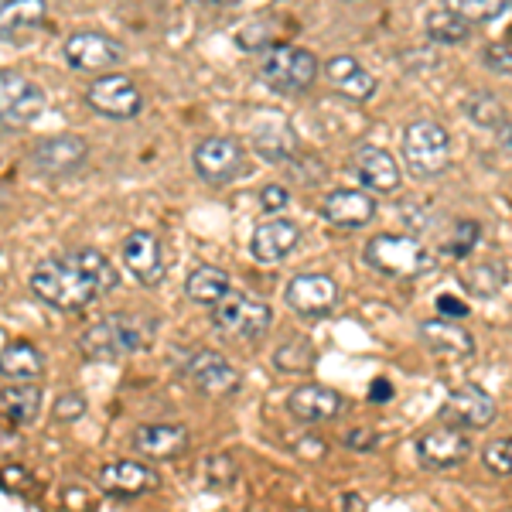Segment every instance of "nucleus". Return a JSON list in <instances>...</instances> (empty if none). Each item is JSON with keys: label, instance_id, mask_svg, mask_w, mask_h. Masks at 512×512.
I'll use <instances>...</instances> for the list:
<instances>
[{"label": "nucleus", "instance_id": "9b49d317", "mask_svg": "<svg viewBox=\"0 0 512 512\" xmlns=\"http://www.w3.org/2000/svg\"><path fill=\"white\" fill-rule=\"evenodd\" d=\"M89 158V144L79 134H59L35 144L31 151V164L41 178H69L86 164Z\"/></svg>", "mask_w": 512, "mask_h": 512}, {"label": "nucleus", "instance_id": "58836bf2", "mask_svg": "<svg viewBox=\"0 0 512 512\" xmlns=\"http://www.w3.org/2000/svg\"><path fill=\"white\" fill-rule=\"evenodd\" d=\"M485 65H489L492 72H499V76H506V72H512V45H506V41H495V45L485 48Z\"/></svg>", "mask_w": 512, "mask_h": 512}, {"label": "nucleus", "instance_id": "ddd939ff", "mask_svg": "<svg viewBox=\"0 0 512 512\" xmlns=\"http://www.w3.org/2000/svg\"><path fill=\"white\" fill-rule=\"evenodd\" d=\"M65 62L76 72H110L123 62V48L103 31H76L65 41Z\"/></svg>", "mask_w": 512, "mask_h": 512}, {"label": "nucleus", "instance_id": "20e7f679", "mask_svg": "<svg viewBox=\"0 0 512 512\" xmlns=\"http://www.w3.org/2000/svg\"><path fill=\"white\" fill-rule=\"evenodd\" d=\"M366 263L376 270V274H386V277H396V280H410V277H420L427 267H431V253L427 246L420 243L417 236H403V233H383V236H373L366 243Z\"/></svg>", "mask_w": 512, "mask_h": 512}, {"label": "nucleus", "instance_id": "a211bd4d", "mask_svg": "<svg viewBox=\"0 0 512 512\" xmlns=\"http://www.w3.org/2000/svg\"><path fill=\"white\" fill-rule=\"evenodd\" d=\"M352 175L366 192L376 195H390L400 188V164H396L390 151H383L376 144H366L352 154Z\"/></svg>", "mask_w": 512, "mask_h": 512}, {"label": "nucleus", "instance_id": "393cba45", "mask_svg": "<svg viewBox=\"0 0 512 512\" xmlns=\"http://www.w3.org/2000/svg\"><path fill=\"white\" fill-rule=\"evenodd\" d=\"M48 18V0H7L0 7V38L18 41L38 31Z\"/></svg>", "mask_w": 512, "mask_h": 512}, {"label": "nucleus", "instance_id": "c03bdc74", "mask_svg": "<svg viewBox=\"0 0 512 512\" xmlns=\"http://www.w3.org/2000/svg\"><path fill=\"white\" fill-rule=\"evenodd\" d=\"M369 396H373V403H386L393 396V386L386 383V379H379V383H373V390H369Z\"/></svg>", "mask_w": 512, "mask_h": 512}, {"label": "nucleus", "instance_id": "2f4dec72", "mask_svg": "<svg viewBox=\"0 0 512 512\" xmlns=\"http://www.w3.org/2000/svg\"><path fill=\"white\" fill-rule=\"evenodd\" d=\"M444 7H451L468 24H492L495 18H502L509 11L512 0H444Z\"/></svg>", "mask_w": 512, "mask_h": 512}, {"label": "nucleus", "instance_id": "4be33fe9", "mask_svg": "<svg viewBox=\"0 0 512 512\" xmlns=\"http://www.w3.org/2000/svg\"><path fill=\"white\" fill-rule=\"evenodd\" d=\"M301 243V229L291 219H267L253 229L250 236V253L260 263H280L284 256H291Z\"/></svg>", "mask_w": 512, "mask_h": 512}, {"label": "nucleus", "instance_id": "4c0bfd02", "mask_svg": "<svg viewBox=\"0 0 512 512\" xmlns=\"http://www.w3.org/2000/svg\"><path fill=\"white\" fill-rule=\"evenodd\" d=\"M205 472H209V485H219V489H229V485L236 482V465H233L229 454H216V458H209Z\"/></svg>", "mask_w": 512, "mask_h": 512}, {"label": "nucleus", "instance_id": "79ce46f5", "mask_svg": "<svg viewBox=\"0 0 512 512\" xmlns=\"http://www.w3.org/2000/svg\"><path fill=\"white\" fill-rule=\"evenodd\" d=\"M287 202H291V192L287 188H280V185H267L260 192V205L267 212H280V209H287Z\"/></svg>", "mask_w": 512, "mask_h": 512}, {"label": "nucleus", "instance_id": "cd10ccee", "mask_svg": "<svg viewBox=\"0 0 512 512\" xmlns=\"http://www.w3.org/2000/svg\"><path fill=\"white\" fill-rule=\"evenodd\" d=\"M0 414L7 417V424L28 427L31 420L41 414V390L35 383H11L0 390Z\"/></svg>", "mask_w": 512, "mask_h": 512}, {"label": "nucleus", "instance_id": "37998d69", "mask_svg": "<svg viewBox=\"0 0 512 512\" xmlns=\"http://www.w3.org/2000/svg\"><path fill=\"white\" fill-rule=\"evenodd\" d=\"M437 308L444 311V315H451V318H458V315H465V304L461 301H454V297H441V301H437Z\"/></svg>", "mask_w": 512, "mask_h": 512}, {"label": "nucleus", "instance_id": "f03ea898", "mask_svg": "<svg viewBox=\"0 0 512 512\" xmlns=\"http://www.w3.org/2000/svg\"><path fill=\"white\" fill-rule=\"evenodd\" d=\"M31 291L41 297L45 304L59 311H82L86 304H93L99 291L82 270V263L72 256H52V260H41L31 274Z\"/></svg>", "mask_w": 512, "mask_h": 512}, {"label": "nucleus", "instance_id": "49530a36", "mask_svg": "<svg viewBox=\"0 0 512 512\" xmlns=\"http://www.w3.org/2000/svg\"><path fill=\"white\" fill-rule=\"evenodd\" d=\"M198 4H209V7H229V4H239V0H198Z\"/></svg>", "mask_w": 512, "mask_h": 512}, {"label": "nucleus", "instance_id": "7c9ffc66", "mask_svg": "<svg viewBox=\"0 0 512 512\" xmlns=\"http://www.w3.org/2000/svg\"><path fill=\"white\" fill-rule=\"evenodd\" d=\"M315 345L304 342V338H291V342L277 345L274 352V366L277 373H311L315 369Z\"/></svg>", "mask_w": 512, "mask_h": 512}, {"label": "nucleus", "instance_id": "0eeeda50", "mask_svg": "<svg viewBox=\"0 0 512 512\" xmlns=\"http://www.w3.org/2000/svg\"><path fill=\"white\" fill-rule=\"evenodd\" d=\"M195 171L202 181H209V185H233L239 175H246V147L239 144L236 137H205L198 140L195 154Z\"/></svg>", "mask_w": 512, "mask_h": 512}, {"label": "nucleus", "instance_id": "6e6552de", "mask_svg": "<svg viewBox=\"0 0 512 512\" xmlns=\"http://www.w3.org/2000/svg\"><path fill=\"white\" fill-rule=\"evenodd\" d=\"M45 110V89L14 69H0V123L24 127Z\"/></svg>", "mask_w": 512, "mask_h": 512}, {"label": "nucleus", "instance_id": "a19ab883", "mask_svg": "<svg viewBox=\"0 0 512 512\" xmlns=\"http://www.w3.org/2000/svg\"><path fill=\"white\" fill-rule=\"evenodd\" d=\"M345 444L349 448H355V451H376V444H379V434L373 431V427H355V431H349L345 434Z\"/></svg>", "mask_w": 512, "mask_h": 512}, {"label": "nucleus", "instance_id": "f3484780", "mask_svg": "<svg viewBox=\"0 0 512 512\" xmlns=\"http://www.w3.org/2000/svg\"><path fill=\"white\" fill-rule=\"evenodd\" d=\"M123 263L144 287H158L164 280V243L158 233L134 229L123 239Z\"/></svg>", "mask_w": 512, "mask_h": 512}, {"label": "nucleus", "instance_id": "c85d7f7f", "mask_svg": "<svg viewBox=\"0 0 512 512\" xmlns=\"http://www.w3.org/2000/svg\"><path fill=\"white\" fill-rule=\"evenodd\" d=\"M233 291V284H229V274L219 267H212V263H205V267H195L192 274L185 280V294L192 297L195 304H219L222 297Z\"/></svg>", "mask_w": 512, "mask_h": 512}, {"label": "nucleus", "instance_id": "a18cd8bd", "mask_svg": "<svg viewBox=\"0 0 512 512\" xmlns=\"http://www.w3.org/2000/svg\"><path fill=\"white\" fill-rule=\"evenodd\" d=\"M499 147L512 158V123H502L499 127Z\"/></svg>", "mask_w": 512, "mask_h": 512}, {"label": "nucleus", "instance_id": "a878e982", "mask_svg": "<svg viewBox=\"0 0 512 512\" xmlns=\"http://www.w3.org/2000/svg\"><path fill=\"white\" fill-rule=\"evenodd\" d=\"M253 151L270 164H284L297 158V134L284 120L263 123L253 130Z\"/></svg>", "mask_w": 512, "mask_h": 512}, {"label": "nucleus", "instance_id": "4468645a", "mask_svg": "<svg viewBox=\"0 0 512 512\" xmlns=\"http://www.w3.org/2000/svg\"><path fill=\"white\" fill-rule=\"evenodd\" d=\"M441 420L451 427H461V431H482L495 420V400L489 390L482 386L468 383V386H458V390L448 393L441 407Z\"/></svg>", "mask_w": 512, "mask_h": 512}, {"label": "nucleus", "instance_id": "72a5a7b5", "mask_svg": "<svg viewBox=\"0 0 512 512\" xmlns=\"http://www.w3.org/2000/svg\"><path fill=\"white\" fill-rule=\"evenodd\" d=\"M465 113H468V120H472L475 127L499 130L502 123H506V110H502V103L492 93H472L465 99Z\"/></svg>", "mask_w": 512, "mask_h": 512}, {"label": "nucleus", "instance_id": "c9c22d12", "mask_svg": "<svg viewBox=\"0 0 512 512\" xmlns=\"http://www.w3.org/2000/svg\"><path fill=\"white\" fill-rule=\"evenodd\" d=\"M485 468H492L495 475H512V437H499L482 451Z\"/></svg>", "mask_w": 512, "mask_h": 512}, {"label": "nucleus", "instance_id": "412c9836", "mask_svg": "<svg viewBox=\"0 0 512 512\" xmlns=\"http://www.w3.org/2000/svg\"><path fill=\"white\" fill-rule=\"evenodd\" d=\"M158 485V475L144 465V461H110L99 468V489L117 495V499H137V495L151 492Z\"/></svg>", "mask_w": 512, "mask_h": 512}, {"label": "nucleus", "instance_id": "ea45409f", "mask_svg": "<svg viewBox=\"0 0 512 512\" xmlns=\"http://www.w3.org/2000/svg\"><path fill=\"white\" fill-rule=\"evenodd\" d=\"M495 267V263H485V270H478V274H468L465 277V284L472 287V294L478 297H492L495 291H499V284L502 280H489V270Z\"/></svg>", "mask_w": 512, "mask_h": 512}, {"label": "nucleus", "instance_id": "5701e85b", "mask_svg": "<svg viewBox=\"0 0 512 512\" xmlns=\"http://www.w3.org/2000/svg\"><path fill=\"white\" fill-rule=\"evenodd\" d=\"M325 79L338 96L352 99V103H366L376 93V76L359 59H352V55H335L325 65Z\"/></svg>", "mask_w": 512, "mask_h": 512}, {"label": "nucleus", "instance_id": "e433bc0d", "mask_svg": "<svg viewBox=\"0 0 512 512\" xmlns=\"http://www.w3.org/2000/svg\"><path fill=\"white\" fill-rule=\"evenodd\" d=\"M52 417L59 420V424H76L79 417H86V396L62 393L59 400L52 403Z\"/></svg>", "mask_w": 512, "mask_h": 512}, {"label": "nucleus", "instance_id": "aec40b11", "mask_svg": "<svg viewBox=\"0 0 512 512\" xmlns=\"http://www.w3.org/2000/svg\"><path fill=\"white\" fill-rule=\"evenodd\" d=\"M420 342L427 345V352L441 355V359H472L475 355V335L451 318L420 321Z\"/></svg>", "mask_w": 512, "mask_h": 512}, {"label": "nucleus", "instance_id": "de8ad7c7", "mask_svg": "<svg viewBox=\"0 0 512 512\" xmlns=\"http://www.w3.org/2000/svg\"><path fill=\"white\" fill-rule=\"evenodd\" d=\"M7 202V192H4V188H0V205H4Z\"/></svg>", "mask_w": 512, "mask_h": 512}, {"label": "nucleus", "instance_id": "f704fd0d", "mask_svg": "<svg viewBox=\"0 0 512 512\" xmlns=\"http://www.w3.org/2000/svg\"><path fill=\"white\" fill-rule=\"evenodd\" d=\"M478 239H482V226H478L475 219H461L458 226H454V233L448 236V243H444V253L454 256V260H465L478 246Z\"/></svg>", "mask_w": 512, "mask_h": 512}, {"label": "nucleus", "instance_id": "dca6fc26", "mask_svg": "<svg viewBox=\"0 0 512 512\" xmlns=\"http://www.w3.org/2000/svg\"><path fill=\"white\" fill-rule=\"evenodd\" d=\"M287 410H291V417L304 420V424H328V420H338L349 410V400L338 390H332V386L304 383L287 396Z\"/></svg>", "mask_w": 512, "mask_h": 512}, {"label": "nucleus", "instance_id": "7ed1b4c3", "mask_svg": "<svg viewBox=\"0 0 512 512\" xmlns=\"http://www.w3.org/2000/svg\"><path fill=\"white\" fill-rule=\"evenodd\" d=\"M400 154L410 175L437 178L451 168V137L437 120H414L400 137Z\"/></svg>", "mask_w": 512, "mask_h": 512}, {"label": "nucleus", "instance_id": "bb28decb", "mask_svg": "<svg viewBox=\"0 0 512 512\" xmlns=\"http://www.w3.org/2000/svg\"><path fill=\"white\" fill-rule=\"evenodd\" d=\"M45 373V359L31 342H7L0 349V376L11 383H35Z\"/></svg>", "mask_w": 512, "mask_h": 512}, {"label": "nucleus", "instance_id": "2eb2a0df", "mask_svg": "<svg viewBox=\"0 0 512 512\" xmlns=\"http://www.w3.org/2000/svg\"><path fill=\"white\" fill-rule=\"evenodd\" d=\"M472 454V441L461 427H434V431L417 437V458L420 465L437 468V472H448V468H458L461 461Z\"/></svg>", "mask_w": 512, "mask_h": 512}, {"label": "nucleus", "instance_id": "f257e3e1", "mask_svg": "<svg viewBox=\"0 0 512 512\" xmlns=\"http://www.w3.org/2000/svg\"><path fill=\"white\" fill-rule=\"evenodd\" d=\"M154 338V321L144 315H103L79 335V352L93 362H117L123 355L147 349Z\"/></svg>", "mask_w": 512, "mask_h": 512}, {"label": "nucleus", "instance_id": "423d86ee", "mask_svg": "<svg viewBox=\"0 0 512 512\" xmlns=\"http://www.w3.org/2000/svg\"><path fill=\"white\" fill-rule=\"evenodd\" d=\"M212 325L229 338H243V342H256L270 332L274 325V311L267 301L243 291H229L219 304H212Z\"/></svg>", "mask_w": 512, "mask_h": 512}, {"label": "nucleus", "instance_id": "c756f323", "mask_svg": "<svg viewBox=\"0 0 512 512\" xmlns=\"http://www.w3.org/2000/svg\"><path fill=\"white\" fill-rule=\"evenodd\" d=\"M472 28H475V24H468L465 18H458L451 7L427 14V21H424L427 38L437 41V45H461V41L472 38Z\"/></svg>", "mask_w": 512, "mask_h": 512}, {"label": "nucleus", "instance_id": "6ab92c4d", "mask_svg": "<svg viewBox=\"0 0 512 512\" xmlns=\"http://www.w3.org/2000/svg\"><path fill=\"white\" fill-rule=\"evenodd\" d=\"M321 219L338 229H362L376 219V198L359 188H335L321 202Z\"/></svg>", "mask_w": 512, "mask_h": 512}, {"label": "nucleus", "instance_id": "39448f33", "mask_svg": "<svg viewBox=\"0 0 512 512\" xmlns=\"http://www.w3.org/2000/svg\"><path fill=\"white\" fill-rule=\"evenodd\" d=\"M318 59L308 48H294V45H274L267 48L260 62V79L267 82L274 93L284 96H301L315 86L318 79Z\"/></svg>", "mask_w": 512, "mask_h": 512}, {"label": "nucleus", "instance_id": "9d476101", "mask_svg": "<svg viewBox=\"0 0 512 512\" xmlns=\"http://www.w3.org/2000/svg\"><path fill=\"white\" fill-rule=\"evenodd\" d=\"M86 103L93 106L99 117L110 120H130L144 110V96H140L137 82L127 76H99L86 89Z\"/></svg>", "mask_w": 512, "mask_h": 512}, {"label": "nucleus", "instance_id": "09e8293b", "mask_svg": "<svg viewBox=\"0 0 512 512\" xmlns=\"http://www.w3.org/2000/svg\"><path fill=\"white\" fill-rule=\"evenodd\" d=\"M4 4H7V0H0V7H4Z\"/></svg>", "mask_w": 512, "mask_h": 512}, {"label": "nucleus", "instance_id": "f8f14e48", "mask_svg": "<svg viewBox=\"0 0 512 512\" xmlns=\"http://www.w3.org/2000/svg\"><path fill=\"white\" fill-rule=\"evenodd\" d=\"M284 301L301 318H325L338 304V284L328 274H297L287 280Z\"/></svg>", "mask_w": 512, "mask_h": 512}, {"label": "nucleus", "instance_id": "473e14b6", "mask_svg": "<svg viewBox=\"0 0 512 512\" xmlns=\"http://www.w3.org/2000/svg\"><path fill=\"white\" fill-rule=\"evenodd\" d=\"M76 260L82 263V270L89 274V280L96 284V291L99 294H110L113 287L120 284V274H117V267H113L110 260H106L99 250H79L76 253Z\"/></svg>", "mask_w": 512, "mask_h": 512}, {"label": "nucleus", "instance_id": "b1692460", "mask_svg": "<svg viewBox=\"0 0 512 512\" xmlns=\"http://www.w3.org/2000/svg\"><path fill=\"white\" fill-rule=\"evenodd\" d=\"M188 448L185 424H140L134 431V451L151 461H171Z\"/></svg>", "mask_w": 512, "mask_h": 512}, {"label": "nucleus", "instance_id": "1a4fd4ad", "mask_svg": "<svg viewBox=\"0 0 512 512\" xmlns=\"http://www.w3.org/2000/svg\"><path fill=\"white\" fill-rule=\"evenodd\" d=\"M185 376L198 393L212 396V400H226V396L239 393V386H243L239 369L222 352H212V349L195 352L185 366Z\"/></svg>", "mask_w": 512, "mask_h": 512}]
</instances>
